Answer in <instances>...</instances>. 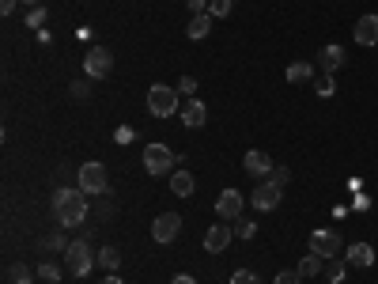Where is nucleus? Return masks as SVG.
Instances as JSON below:
<instances>
[{"label": "nucleus", "instance_id": "f257e3e1", "mask_svg": "<svg viewBox=\"0 0 378 284\" xmlns=\"http://www.w3.org/2000/svg\"><path fill=\"white\" fill-rule=\"evenodd\" d=\"M87 193L84 190H53V216L64 224V227H76V224H84V216H87Z\"/></svg>", "mask_w": 378, "mask_h": 284}, {"label": "nucleus", "instance_id": "f03ea898", "mask_svg": "<svg viewBox=\"0 0 378 284\" xmlns=\"http://www.w3.org/2000/svg\"><path fill=\"white\" fill-rule=\"evenodd\" d=\"M182 110V95L171 84H151L148 87V114L151 118H171Z\"/></svg>", "mask_w": 378, "mask_h": 284}, {"label": "nucleus", "instance_id": "7ed1b4c3", "mask_svg": "<svg viewBox=\"0 0 378 284\" xmlns=\"http://www.w3.org/2000/svg\"><path fill=\"white\" fill-rule=\"evenodd\" d=\"M64 266H69L72 277H87L95 266V254H91V246H87V239H72L69 250H64Z\"/></svg>", "mask_w": 378, "mask_h": 284}, {"label": "nucleus", "instance_id": "20e7f679", "mask_svg": "<svg viewBox=\"0 0 378 284\" xmlns=\"http://www.w3.org/2000/svg\"><path fill=\"white\" fill-rule=\"evenodd\" d=\"M144 171L148 174H171L174 171V152L166 144H144Z\"/></svg>", "mask_w": 378, "mask_h": 284}, {"label": "nucleus", "instance_id": "39448f33", "mask_svg": "<svg viewBox=\"0 0 378 284\" xmlns=\"http://www.w3.org/2000/svg\"><path fill=\"white\" fill-rule=\"evenodd\" d=\"M110 69H114V53L103 50V46L87 50V57H84V72H87V80H103V76H110Z\"/></svg>", "mask_w": 378, "mask_h": 284}, {"label": "nucleus", "instance_id": "423d86ee", "mask_svg": "<svg viewBox=\"0 0 378 284\" xmlns=\"http://www.w3.org/2000/svg\"><path fill=\"white\" fill-rule=\"evenodd\" d=\"M340 246H344L340 235H337V232H326V227H318V232L310 235V254H318V258H326V261L337 258Z\"/></svg>", "mask_w": 378, "mask_h": 284}, {"label": "nucleus", "instance_id": "0eeeda50", "mask_svg": "<svg viewBox=\"0 0 378 284\" xmlns=\"http://www.w3.org/2000/svg\"><path fill=\"white\" fill-rule=\"evenodd\" d=\"M76 178H80V190H84V193H106V186H110L103 163H84Z\"/></svg>", "mask_w": 378, "mask_h": 284}, {"label": "nucleus", "instance_id": "6e6552de", "mask_svg": "<svg viewBox=\"0 0 378 284\" xmlns=\"http://www.w3.org/2000/svg\"><path fill=\"white\" fill-rule=\"evenodd\" d=\"M178 232H182V216H178V212H163V216H155V224H151L155 243H174Z\"/></svg>", "mask_w": 378, "mask_h": 284}, {"label": "nucleus", "instance_id": "1a4fd4ad", "mask_svg": "<svg viewBox=\"0 0 378 284\" xmlns=\"http://www.w3.org/2000/svg\"><path fill=\"white\" fill-rule=\"evenodd\" d=\"M280 198H284V190H280V186H273L269 178H265V182H258V190H253V209H261V212H273L276 209V205H280Z\"/></svg>", "mask_w": 378, "mask_h": 284}, {"label": "nucleus", "instance_id": "9d476101", "mask_svg": "<svg viewBox=\"0 0 378 284\" xmlns=\"http://www.w3.org/2000/svg\"><path fill=\"white\" fill-rule=\"evenodd\" d=\"M231 235H235V227H227V220H219L216 227H208V232H205V250H208V254H224L227 243H231Z\"/></svg>", "mask_w": 378, "mask_h": 284}, {"label": "nucleus", "instance_id": "9b49d317", "mask_svg": "<svg viewBox=\"0 0 378 284\" xmlns=\"http://www.w3.org/2000/svg\"><path fill=\"white\" fill-rule=\"evenodd\" d=\"M216 212H219V220H239V212H242V193L239 190H224L216 198Z\"/></svg>", "mask_w": 378, "mask_h": 284}, {"label": "nucleus", "instance_id": "f8f14e48", "mask_svg": "<svg viewBox=\"0 0 378 284\" xmlns=\"http://www.w3.org/2000/svg\"><path fill=\"white\" fill-rule=\"evenodd\" d=\"M355 42L360 46H378V16H363V19H355Z\"/></svg>", "mask_w": 378, "mask_h": 284}, {"label": "nucleus", "instance_id": "ddd939ff", "mask_svg": "<svg viewBox=\"0 0 378 284\" xmlns=\"http://www.w3.org/2000/svg\"><path fill=\"white\" fill-rule=\"evenodd\" d=\"M178 118H182L189 129H201V125H205V118H208V110H205V103H201V99H185V103H182V110H178Z\"/></svg>", "mask_w": 378, "mask_h": 284}, {"label": "nucleus", "instance_id": "4468645a", "mask_svg": "<svg viewBox=\"0 0 378 284\" xmlns=\"http://www.w3.org/2000/svg\"><path fill=\"white\" fill-rule=\"evenodd\" d=\"M340 64H344V50H340V46H326V50L318 53V69L326 72V76H333Z\"/></svg>", "mask_w": 378, "mask_h": 284}, {"label": "nucleus", "instance_id": "2eb2a0df", "mask_svg": "<svg viewBox=\"0 0 378 284\" xmlns=\"http://www.w3.org/2000/svg\"><path fill=\"white\" fill-rule=\"evenodd\" d=\"M348 266L371 269V266H374V250L367 246V243H352V246H348Z\"/></svg>", "mask_w": 378, "mask_h": 284}, {"label": "nucleus", "instance_id": "dca6fc26", "mask_svg": "<svg viewBox=\"0 0 378 284\" xmlns=\"http://www.w3.org/2000/svg\"><path fill=\"white\" fill-rule=\"evenodd\" d=\"M242 163H246V171L253 174V178H265V174L273 171V159L265 156V152H246V159H242Z\"/></svg>", "mask_w": 378, "mask_h": 284}, {"label": "nucleus", "instance_id": "f3484780", "mask_svg": "<svg viewBox=\"0 0 378 284\" xmlns=\"http://www.w3.org/2000/svg\"><path fill=\"white\" fill-rule=\"evenodd\" d=\"M208 30H212V16H193L189 19V27H185V35L193 38V42H201V38H208Z\"/></svg>", "mask_w": 378, "mask_h": 284}, {"label": "nucleus", "instance_id": "a211bd4d", "mask_svg": "<svg viewBox=\"0 0 378 284\" xmlns=\"http://www.w3.org/2000/svg\"><path fill=\"white\" fill-rule=\"evenodd\" d=\"M171 190H174V198H189V193H193V174H189V171H174L171 174Z\"/></svg>", "mask_w": 378, "mask_h": 284}, {"label": "nucleus", "instance_id": "6ab92c4d", "mask_svg": "<svg viewBox=\"0 0 378 284\" xmlns=\"http://www.w3.org/2000/svg\"><path fill=\"white\" fill-rule=\"evenodd\" d=\"M287 80H292V84H307V80H314V64H307V61L287 64Z\"/></svg>", "mask_w": 378, "mask_h": 284}, {"label": "nucleus", "instance_id": "aec40b11", "mask_svg": "<svg viewBox=\"0 0 378 284\" xmlns=\"http://www.w3.org/2000/svg\"><path fill=\"white\" fill-rule=\"evenodd\" d=\"M299 273H303V277H318V273H326V258L307 254L303 261H299Z\"/></svg>", "mask_w": 378, "mask_h": 284}, {"label": "nucleus", "instance_id": "412c9836", "mask_svg": "<svg viewBox=\"0 0 378 284\" xmlns=\"http://www.w3.org/2000/svg\"><path fill=\"white\" fill-rule=\"evenodd\" d=\"M8 280H12V284H30V280H35V269L23 266V261H16V266L8 269Z\"/></svg>", "mask_w": 378, "mask_h": 284}, {"label": "nucleus", "instance_id": "4be33fe9", "mask_svg": "<svg viewBox=\"0 0 378 284\" xmlns=\"http://www.w3.org/2000/svg\"><path fill=\"white\" fill-rule=\"evenodd\" d=\"M98 266H106L110 273H118V266H121V254H118V246H103V250H98Z\"/></svg>", "mask_w": 378, "mask_h": 284}, {"label": "nucleus", "instance_id": "5701e85b", "mask_svg": "<svg viewBox=\"0 0 378 284\" xmlns=\"http://www.w3.org/2000/svg\"><path fill=\"white\" fill-rule=\"evenodd\" d=\"M231 8H235V0H208V16H212V19L231 16Z\"/></svg>", "mask_w": 378, "mask_h": 284}, {"label": "nucleus", "instance_id": "b1692460", "mask_svg": "<svg viewBox=\"0 0 378 284\" xmlns=\"http://www.w3.org/2000/svg\"><path fill=\"white\" fill-rule=\"evenodd\" d=\"M38 277H42V280H50V284H57V280L64 277V269H61V266H53V261H46V266H38Z\"/></svg>", "mask_w": 378, "mask_h": 284}, {"label": "nucleus", "instance_id": "393cba45", "mask_svg": "<svg viewBox=\"0 0 378 284\" xmlns=\"http://www.w3.org/2000/svg\"><path fill=\"white\" fill-rule=\"evenodd\" d=\"M42 246H46V250H69V239H64L61 232H53V235L42 239Z\"/></svg>", "mask_w": 378, "mask_h": 284}, {"label": "nucleus", "instance_id": "a878e982", "mask_svg": "<svg viewBox=\"0 0 378 284\" xmlns=\"http://www.w3.org/2000/svg\"><path fill=\"white\" fill-rule=\"evenodd\" d=\"M174 87H178V95H185V99H193V95H197V80H193V76H182Z\"/></svg>", "mask_w": 378, "mask_h": 284}, {"label": "nucleus", "instance_id": "bb28decb", "mask_svg": "<svg viewBox=\"0 0 378 284\" xmlns=\"http://www.w3.org/2000/svg\"><path fill=\"white\" fill-rule=\"evenodd\" d=\"M269 182H273V186H280V190H284V186L292 182V171H287V167H273V171H269Z\"/></svg>", "mask_w": 378, "mask_h": 284}, {"label": "nucleus", "instance_id": "cd10ccee", "mask_svg": "<svg viewBox=\"0 0 378 284\" xmlns=\"http://www.w3.org/2000/svg\"><path fill=\"white\" fill-rule=\"evenodd\" d=\"M235 235L239 239H253V235H258V224H253V220H235Z\"/></svg>", "mask_w": 378, "mask_h": 284}, {"label": "nucleus", "instance_id": "c85d7f7f", "mask_svg": "<svg viewBox=\"0 0 378 284\" xmlns=\"http://www.w3.org/2000/svg\"><path fill=\"white\" fill-rule=\"evenodd\" d=\"M273 284H303V273H299V269H284V273H276Z\"/></svg>", "mask_w": 378, "mask_h": 284}, {"label": "nucleus", "instance_id": "c756f323", "mask_svg": "<svg viewBox=\"0 0 378 284\" xmlns=\"http://www.w3.org/2000/svg\"><path fill=\"white\" fill-rule=\"evenodd\" d=\"M314 91L321 95V99H329V95H333V91H337V84H333V76H321V80L314 84Z\"/></svg>", "mask_w": 378, "mask_h": 284}, {"label": "nucleus", "instance_id": "7c9ffc66", "mask_svg": "<svg viewBox=\"0 0 378 284\" xmlns=\"http://www.w3.org/2000/svg\"><path fill=\"white\" fill-rule=\"evenodd\" d=\"M231 284H261V280H258V273L239 269V273H231Z\"/></svg>", "mask_w": 378, "mask_h": 284}, {"label": "nucleus", "instance_id": "2f4dec72", "mask_svg": "<svg viewBox=\"0 0 378 284\" xmlns=\"http://www.w3.org/2000/svg\"><path fill=\"white\" fill-rule=\"evenodd\" d=\"M42 23H46V8H35V12L27 16V27H35V30H42Z\"/></svg>", "mask_w": 378, "mask_h": 284}, {"label": "nucleus", "instance_id": "473e14b6", "mask_svg": "<svg viewBox=\"0 0 378 284\" xmlns=\"http://www.w3.org/2000/svg\"><path fill=\"white\" fill-rule=\"evenodd\" d=\"M326 277H329L333 284H340V280H344V266H337V261H329V269H326Z\"/></svg>", "mask_w": 378, "mask_h": 284}, {"label": "nucleus", "instance_id": "72a5a7b5", "mask_svg": "<svg viewBox=\"0 0 378 284\" xmlns=\"http://www.w3.org/2000/svg\"><path fill=\"white\" fill-rule=\"evenodd\" d=\"M87 95H91V84L76 80V84H72V99H87Z\"/></svg>", "mask_w": 378, "mask_h": 284}, {"label": "nucleus", "instance_id": "f704fd0d", "mask_svg": "<svg viewBox=\"0 0 378 284\" xmlns=\"http://www.w3.org/2000/svg\"><path fill=\"white\" fill-rule=\"evenodd\" d=\"M16 4H19V0H0V16H12Z\"/></svg>", "mask_w": 378, "mask_h": 284}, {"label": "nucleus", "instance_id": "c9c22d12", "mask_svg": "<svg viewBox=\"0 0 378 284\" xmlns=\"http://www.w3.org/2000/svg\"><path fill=\"white\" fill-rule=\"evenodd\" d=\"M114 212H118V205H114V201H103V209H98V216L106 220V216H114Z\"/></svg>", "mask_w": 378, "mask_h": 284}, {"label": "nucleus", "instance_id": "e433bc0d", "mask_svg": "<svg viewBox=\"0 0 378 284\" xmlns=\"http://www.w3.org/2000/svg\"><path fill=\"white\" fill-rule=\"evenodd\" d=\"M189 12H193V16H201V12H205V0H189Z\"/></svg>", "mask_w": 378, "mask_h": 284}, {"label": "nucleus", "instance_id": "4c0bfd02", "mask_svg": "<svg viewBox=\"0 0 378 284\" xmlns=\"http://www.w3.org/2000/svg\"><path fill=\"white\" fill-rule=\"evenodd\" d=\"M171 284H197V280H193V277H185V273H178V277H174Z\"/></svg>", "mask_w": 378, "mask_h": 284}, {"label": "nucleus", "instance_id": "58836bf2", "mask_svg": "<svg viewBox=\"0 0 378 284\" xmlns=\"http://www.w3.org/2000/svg\"><path fill=\"white\" fill-rule=\"evenodd\" d=\"M103 284H121V277H118V273H110V277H106Z\"/></svg>", "mask_w": 378, "mask_h": 284}, {"label": "nucleus", "instance_id": "ea45409f", "mask_svg": "<svg viewBox=\"0 0 378 284\" xmlns=\"http://www.w3.org/2000/svg\"><path fill=\"white\" fill-rule=\"evenodd\" d=\"M23 4H35V8H42V0H23Z\"/></svg>", "mask_w": 378, "mask_h": 284}]
</instances>
